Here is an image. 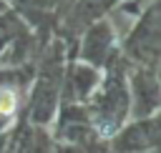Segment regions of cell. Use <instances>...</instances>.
I'll list each match as a JSON object with an SVG mask.
<instances>
[{"label": "cell", "mask_w": 161, "mask_h": 153, "mask_svg": "<svg viewBox=\"0 0 161 153\" xmlns=\"http://www.w3.org/2000/svg\"><path fill=\"white\" fill-rule=\"evenodd\" d=\"M15 110V95H13V90H3L0 93V113H13Z\"/></svg>", "instance_id": "cell-1"}]
</instances>
